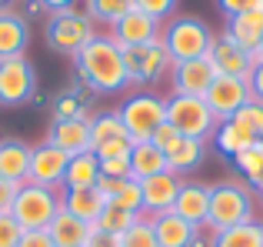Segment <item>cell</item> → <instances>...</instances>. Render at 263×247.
I'll list each match as a JSON object with an SVG mask.
<instances>
[{"mask_svg":"<svg viewBox=\"0 0 263 247\" xmlns=\"http://www.w3.org/2000/svg\"><path fill=\"white\" fill-rule=\"evenodd\" d=\"M73 64H77V77L84 80L93 94H117V91H123V87H130L127 64H123V47L117 44L110 33L107 37L97 33L84 50L73 57Z\"/></svg>","mask_w":263,"mask_h":247,"instance_id":"6da1fadb","label":"cell"},{"mask_svg":"<svg viewBox=\"0 0 263 247\" xmlns=\"http://www.w3.org/2000/svg\"><path fill=\"white\" fill-rule=\"evenodd\" d=\"M253 221V194L240 181H220L210 187V210H206V227L210 234L237 224Z\"/></svg>","mask_w":263,"mask_h":247,"instance_id":"7a4b0ae2","label":"cell"},{"mask_svg":"<svg viewBox=\"0 0 263 247\" xmlns=\"http://www.w3.org/2000/svg\"><path fill=\"white\" fill-rule=\"evenodd\" d=\"M160 40L167 47L170 60L180 64V60H193V57H206L210 54V44H213V30L203 24L200 17H170L160 30Z\"/></svg>","mask_w":263,"mask_h":247,"instance_id":"3957f363","label":"cell"},{"mask_svg":"<svg viewBox=\"0 0 263 247\" xmlns=\"http://www.w3.org/2000/svg\"><path fill=\"white\" fill-rule=\"evenodd\" d=\"M44 37H47L50 50L64 54V57H77L90 40L97 37V27L87 17V10H60V13L47 17Z\"/></svg>","mask_w":263,"mask_h":247,"instance_id":"277c9868","label":"cell"},{"mask_svg":"<svg viewBox=\"0 0 263 247\" xmlns=\"http://www.w3.org/2000/svg\"><path fill=\"white\" fill-rule=\"evenodd\" d=\"M60 210V194L53 187H40V184H20L17 197H13L10 217L24 231H47L50 221Z\"/></svg>","mask_w":263,"mask_h":247,"instance_id":"5b68a950","label":"cell"},{"mask_svg":"<svg viewBox=\"0 0 263 247\" xmlns=\"http://www.w3.org/2000/svg\"><path fill=\"white\" fill-rule=\"evenodd\" d=\"M117 114H120L123 130H127V137L134 144L150 140L154 130L167 120V97H157V94H150V91L130 94V97L117 107Z\"/></svg>","mask_w":263,"mask_h":247,"instance_id":"8992f818","label":"cell"},{"mask_svg":"<svg viewBox=\"0 0 263 247\" xmlns=\"http://www.w3.org/2000/svg\"><path fill=\"white\" fill-rule=\"evenodd\" d=\"M167 123L177 127V134L183 137H197V140H206L217 130V117L206 107L203 97H190V94H170L167 97Z\"/></svg>","mask_w":263,"mask_h":247,"instance_id":"52a82bcc","label":"cell"},{"mask_svg":"<svg viewBox=\"0 0 263 247\" xmlns=\"http://www.w3.org/2000/svg\"><path fill=\"white\" fill-rule=\"evenodd\" d=\"M123 64H127V80L134 87H150L157 80H163L174 67L163 40H154V44L143 47H123Z\"/></svg>","mask_w":263,"mask_h":247,"instance_id":"ba28073f","label":"cell"},{"mask_svg":"<svg viewBox=\"0 0 263 247\" xmlns=\"http://www.w3.org/2000/svg\"><path fill=\"white\" fill-rule=\"evenodd\" d=\"M37 94V70L30 57H4L0 60V107H24Z\"/></svg>","mask_w":263,"mask_h":247,"instance_id":"9c48e42d","label":"cell"},{"mask_svg":"<svg viewBox=\"0 0 263 247\" xmlns=\"http://www.w3.org/2000/svg\"><path fill=\"white\" fill-rule=\"evenodd\" d=\"M203 100H206V107L213 111L217 120H230L243 104H250L253 94H250V84H247L243 77H223V74H217V80H213L210 91L203 94Z\"/></svg>","mask_w":263,"mask_h":247,"instance_id":"30bf717a","label":"cell"},{"mask_svg":"<svg viewBox=\"0 0 263 247\" xmlns=\"http://www.w3.org/2000/svg\"><path fill=\"white\" fill-rule=\"evenodd\" d=\"M67 161L70 157L64 150H57L53 144H37L30 147V177L27 184H40V187H64V174H67Z\"/></svg>","mask_w":263,"mask_h":247,"instance_id":"8fae6325","label":"cell"},{"mask_svg":"<svg viewBox=\"0 0 263 247\" xmlns=\"http://www.w3.org/2000/svg\"><path fill=\"white\" fill-rule=\"evenodd\" d=\"M160 30H163L160 20L134 7V10H127L114 27H110V37H114L120 47H143V44L160 40Z\"/></svg>","mask_w":263,"mask_h":247,"instance_id":"7c38bea8","label":"cell"},{"mask_svg":"<svg viewBox=\"0 0 263 247\" xmlns=\"http://www.w3.org/2000/svg\"><path fill=\"white\" fill-rule=\"evenodd\" d=\"M217 80V67L210 64V57H193L180 60L170 67V84L174 94H190V97H203L210 91V84Z\"/></svg>","mask_w":263,"mask_h":247,"instance_id":"4fadbf2b","label":"cell"},{"mask_svg":"<svg viewBox=\"0 0 263 247\" xmlns=\"http://www.w3.org/2000/svg\"><path fill=\"white\" fill-rule=\"evenodd\" d=\"M210 64L217 67V74H223V77H250V70L257 67V57H253L250 50H243V47L237 44V40H230L227 33H220V37H213L210 44Z\"/></svg>","mask_w":263,"mask_h":247,"instance_id":"5bb4252c","label":"cell"},{"mask_svg":"<svg viewBox=\"0 0 263 247\" xmlns=\"http://www.w3.org/2000/svg\"><path fill=\"white\" fill-rule=\"evenodd\" d=\"M180 174L174 170H163V174H154L147 181H140V194H143V214L154 217L163 214V210H174V201L180 194Z\"/></svg>","mask_w":263,"mask_h":247,"instance_id":"9a60e30c","label":"cell"},{"mask_svg":"<svg viewBox=\"0 0 263 247\" xmlns=\"http://www.w3.org/2000/svg\"><path fill=\"white\" fill-rule=\"evenodd\" d=\"M47 144H53L57 150H64L67 157L93 150V144H90V117L53 120L50 123V134H47Z\"/></svg>","mask_w":263,"mask_h":247,"instance_id":"2e32d148","label":"cell"},{"mask_svg":"<svg viewBox=\"0 0 263 247\" xmlns=\"http://www.w3.org/2000/svg\"><path fill=\"white\" fill-rule=\"evenodd\" d=\"M206 210H210V184H200V181L180 184V194L174 201V214L183 217L193 227H206Z\"/></svg>","mask_w":263,"mask_h":247,"instance_id":"e0dca14e","label":"cell"},{"mask_svg":"<svg viewBox=\"0 0 263 247\" xmlns=\"http://www.w3.org/2000/svg\"><path fill=\"white\" fill-rule=\"evenodd\" d=\"M227 37L230 40H237L243 50H257L260 47V40H263V0L260 4H253V7H247V10H240V13H233V17H227Z\"/></svg>","mask_w":263,"mask_h":247,"instance_id":"ac0fdd59","label":"cell"},{"mask_svg":"<svg viewBox=\"0 0 263 247\" xmlns=\"http://www.w3.org/2000/svg\"><path fill=\"white\" fill-rule=\"evenodd\" d=\"M27 44H30V27H27L24 13L0 7V60L27 54Z\"/></svg>","mask_w":263,"mask_h":247,"instance_id":"d6986e66","label":"cell"},{"mask_svg":"<svg viewBox=\"0 0 263 247\" xmlns=\"http://www.w3.org/2000/svg\"><path fill=\"white\" fill-rule=\"evenodd\" d=\"M150 224H154V234H157V244L160 247H193V241H197V234H200V227L186 224L183 217L174 214V210L154 214Z\"/></svg>","mask_w":263,"mask_h":247,"instance_id":"ffe728a7","label":"cell"},{"mask_svg":"<svg viewBox=\"0 0 263 247\" xmlns=\"http://www.w3.org/2000/svg\"><path fill=\"white\" fill-rule=\"evenodd\" d=\"M0 177L10 184H27L30 177V144L17 140V137H7L0 140Z\"/></svg>","mask_w":263,"mask_h":247,"instance_id":"44dd1931","label":"cell"},{"mask_svg":"<svg viewBox=\"0 0 263 247\" xmlns=\"http://www.w3.org/2000/svg\"><path fill=\"white\" fill-rule=\"evenodd\" d=\"M60 207L67 210V214L80 217V221L93 224L97 217H100V210L107 207V197L100 194L97 187H80V190H64L60 194Z\"/></svg>","mask_w":263,"mask_h":247,"instance_id":"7402d4cb","label":"cell"},{"mask_svg":"<svg viewBox=\"0 0 263 247\" xmlns=\"http://www.w3.org/2000/svg\"><path fill=\"white\" fill-rule=\"evenodd\" d=\"M90 227H93V224L80 221V217L67 214V210L60 207L57 217L50 221V227H47V234H50V241L57 247H84L87 237H90Z\"/></svg>","mask_w":263,"mask_h":247,"instance_id":"603a6c76","label":"cell"},{"mask_svg":"<svg viewBox=\"0 0 263 247\" xmlns=\"http://www.w3.org/2000/svg\"><path fill=\"white\" fill-rule=\"evenodd\" d=\"M163 170H170V167H167V157H163V150L157 144H150V140L134 144V150H130V177L134 181H147V177L163 174Z\"/></svg>","mask_w":263,"mask_h":247,"instance_id":"cb8c5ba5","label":"cell"},{"mask_svg":"<svg viewBox=\"0 0 263 247\" xmlns=\"http://www.w3.org/2000/svg\"><path fill=\"white\" fill-rule=\"evenodd\" d=\"M100 181V161L93 150L87 154H73L67 161V174H64V190H80V187H97Z\"/></svg>","mask_w":263,"mask_h":247,"instance_id":"d4e9b609","label":"cell"},{"mask_svg":"<svg viewBox=\"0 0 263 247\" xmlns=\"http://www.w3.org/2000/svg\"><path fill=\"white\" fill-rule=\"evenodd\" d=\"M206 154V140H197V137H180L174 147L167 150V167L174 174H190L203 164Z\"/></svg>","mask_w":263,"mask_h":247,"instance_id":"484cf974","label":"cell"},{"mask_svg":"<svg viewBox=\"0 0 263 247\" xmlns=\"http://www.w3.org/2000/svg\"><path fill=\"white\" fill-rule=\"evenodd\" d=\"M213 140H217L220 154L237 157L240 150H247L253 140H260V137H253L250 127H243L237 117H230V120H220V123H217V130H213Z\"/></svg>","mask_w":263,"mask_h":247,"instance_id":"4316f807","label":"cell"},{"mask_svg":"<svg viewBox=\"0 0 263 247\" xmlns=\"http://www.w3.org/2000/svg\"><path fill=\"white\" fill-rule=\"evenodd\" d=\"M210 247H263V224L247 221V224H237V227L217 231L210 237Z\"/></svg>","mask_w":263,"mask_h":247,"instance_id":"83f0119b","label":"cell"},{"mask_svg":"<svg viewBox=\"0 0 263 247\" xmlns=\"http://www.w3.org/2000/svg\"><path fill=\"white\" fill-rule=\"evenodd\" d=\"M233 164H237V170L243 174V181L250 184V187L263 190V140H253L247 150H240V154L233 157Z\"/></svg>","mask_w":263,"mask_h":247,"instance_id":"f1b7e54d","label":"cell"},{"mask_svg":"<svg viewBox=\"0 0 263 247\" xmlns=\"http://www.w3.org/2000/svg\"><path fill=\"white\" fill-rule=\"evenodd\" d=\"M117 137H127L123 130V120L117 111H103V114H93L90 117V144H107V140H117Z\"/></svg>","mask_w":263,"mask_h":247,"instance_id":"f546056e","label":"cell"},{"mask_svg":"<svg viewBox=\"0 0 263 247\" xmlns=\"http://www.w3.org/2000/svg\"><path fill=\"white\" fill-rule=\"evenodd\" d=\"M84 4H87V17L93 24H107V27H114L123 13L137 7L134 0H84Z\"/></svg>","mask_w":263,"mask_h":247,"instance_id":"4dcf8cb0","label":"cell"},{"mask_svg":"<svg viewBox=\"0 0 263 247\" xmlns=\"http://www.w3.org/2000/svg\"><path fill=\"white\" fill-rule=\"evenodd\" d=\"M107 204H117V207L130 210V214H143V194H140V181H134V177H123L120 184H117V190L110 194Z\"/></svg>","mask_w":263,"mask_h":247,"instance_id":"1f68e13d","label":"cell"},{"mask_svg":"<svg viewBox=\"0 0 263 247\" xmlns=\"http://www.w3.org/2000/svg\"><path fill=\"white\" fill-rule=\"evenodd\" d=\"M140 214H130V210H123V207H117V204H107V207L100 210V217L93 221V227H100V231H107V234H114V237H120L123 231L130 227V224L137 221Z\"/></svg>","mask_w":263,"mask_h":247,"instance_id":"d6a6232c","label":"cell"},{"mask_svg":"<svg viewBox=\"0 0 263 247\" xmlns=\"http://www.w3.org/2000/svg\"><path fill=\"white\" fill-rule=\"evenodd\" d=\"M120 247H160V244H157V234H154V224H150L147 214H140L120 234Z\"/></svg>","mask_w":263,"mask_h":247,"instance_id":"836d02e7","label":"cell"},{"mask_svg":"<svg viewBox=\"0 0 263 247\" xmlns=\"http://www.w3.org/2000/svg\"><path fill=\"white\" fill-rule=\"evenodd\" d=\"M73 117H87V107H84V97L80 94H64V97H57V104H53V120H73Z\"/></svg>","mask_w":263,"mask_h":247,"instance_id":"e575fe53","label":"cell"},{"mask_svg":"<svg viewBox=\"0 0 263 247\" xmlns=\"http://www.w3.org/2000/svg\"><path fill=\"white\" fill-rule=\"evenodd\" d=\"M233 117L243 123V127H250L253 137H260V140H263V100H250V104H243Z\"/></svg>","mask_w":263,"mask_h":247,"instance_id":"d590c367","label":"cell"},{"mask_svg":"<svg viewBox=\"0 0 263 247\" xmlns=\"http://www.w3.org/2000/svg\"><path fill=\"white\" fill-rule=\"evenodd\" d=\"M130 150H134V140L130 137H117V140L97 144L93 154H97V161H107V157H130Z\"/></svg>","mask_w":263,"mask_h":247,"instance_id":"8d00e7d4","label":"cell"},{"mask_svg":"<svg viewBox=\"0 0 263 247\" xmlns=\"http://www.w3.org/2000/svg\"><path fill=\"white\" fill-rule=\"evenodd\" d=\"M137 4V10H143V13H150V17H157L163 24V20L170 17V13L177 10V4L180 0H134Z\"/></svg>","mask_w":263,"mask_h":247,"instance_id":"74e56055","label":"cell"},{"mask_svg":"<svg viewBox=\"0 0 263 247\" xmlns=\"http://www.w3.org/2000/svg\"><path fill=\"white\" fill-rule=\"evenodd\" d=\"M24 237V227L10 214H0V247H17Z\"/></svg>","mask_w":263,"mask_h":247,"instance_id":"f35d334b","label":"cell"},{"mask_svg":"<svg viewBox=\"0 0 263 247\" xmlns=\"http://www.w3.org/2000/svg\"><path fill=\"white\" fill-rule=\"evenodd\" d=\"M100 177H114V181L130 177V157H107V161H100Z\"/></svg>","mask_w":263,"mask_h":247,"instance_id":"ab89813d","label":"cell"},{"mask_svg":"<svg viewBox=\"0 0 263 247\" xmlns=\"http://www.w3.org/2000/svg\"><path fill=\"white\" fill-rule=\"evenodd\" d=\"M180 137H183V134H177V127H170V123H167V120H163V123H160V127H157V130H154V137H150V144H157V147H160V150H163V157H167V150H170V147H174V144L180 140Z\"/></svg>","mask_w":263,"mask_h":247,"instance_id":"60d3db41","label":"cell"},{"mask_svg":"<svg viewBox=\"0 0 263 247\" xmlns=\"http://www.w3.org/2000/svg\"><path fill=\"white\" fill-rule=\"evenodd\" d=\"M84 247H120V237L107 234V231H100V227H90V237H87Z\"/></svg>","mask_w":263,"mask_h":247,"instance_id":"b9f144b4","label":"cell"},{"mask_svg":"<svg viewBox=\"0 0 263 247\" xmlns=\"http://www.w3.org/2000/svg\"><path fill=\"white\" fill-rule=\"evenodd\" d=\"M17 247H57V244L50 241L47 231H24V237H20Z\"/></svg>","mask_w":263,"mask_h":247,"instance_id":"7bdbcfd3","label":"cell"},{"mask_svg":"<svg viewBox=\"0 0 263 247\" xmlns=\"http://www.w3.org/2000/svg\"><path fill=\"white\" fill-rule=\"evenodd\" d=\"M13 197H17V184H10V181L0 177V214H10Z\"/></svg>","mask_w":263,"mask_h":247,"instance_id":"ee69618b","label":"cell"},{"mask_svg":"<svg viewBox=\"0 0 263 247\" xmlns=\"http://www.w3.org/2000/svg\"><path fill=\"white\" fill-rule=\"evenodd\" d=\"M247 84H250V94H253V100H263V64H257V67L250 70Z\"/></svg>","mask_w":263,"mask_h":247,"instance_id":"f6af8a7d","label":"cell"},{"mask_svg":"<svg viewBox=\"0 0 263 247\" xmlns=\"http://www.w3.org/2000/svg\"><path fill=\"white\" fill-rule=\"evenodd\" d=\"M220 4V10L227 13V17H233V13H240V10H247V7H253V4H260V0H217Z\"/></svg>","mask_w":263,"mask_h":247,"instance_id":"bcb514c9","label":"cell"},{"mask_svg":"<svg viewBox=\"0 0 263 247\" xmlns=\"http://www.w3.org/2000/svg\"><path fill=\"white\" fill-rule=\"evenodd\" d=\"M37 4L47 7V10H53V13H60V10H73L77 0H37Z\"/></svg>","mask_w":263,"mask_h":247,"instance_id":"7dc6e473","label":"cell"},{"mask_svg":"<svg viewBox=\"0 0 263 247\" xmlns=\"http://www.w3.org/2000/svg\"><path fill=\"white\" fill-rule=\"evenodd\" d=\"M253 57H257V64H263V40H260V47L253 50Z\"/></svg>","mask_w":263,"mask_h":247,"instance_id":"c3c4849f","label":"cell"},{"mask_svg":"<svg viewBox=\"0 0 263 247\" xmlns=\"http://www.w3.org/2000/svg\"><path fill=\"white\" fill-rule=\"evenodd\" d=\"M7 4H10V0H0V7H7Z\"/></svg>","mask_w":263,"mask_h":247,"instance_id":"681fc988","label":"cell"},{"mask_svg":"<svg viewBox=\"0 0 263 247\" xmlns=\"http://www.w3.org/2000/svg\"><path fill=\"white\" fill-rule=\"evenodd\" d=\"M260 197H263V190H260Z\"/></svg>","mask_w":263,"mask_h":247,"instance_id":"f907efd6","label":"cell"}]
</instances>
